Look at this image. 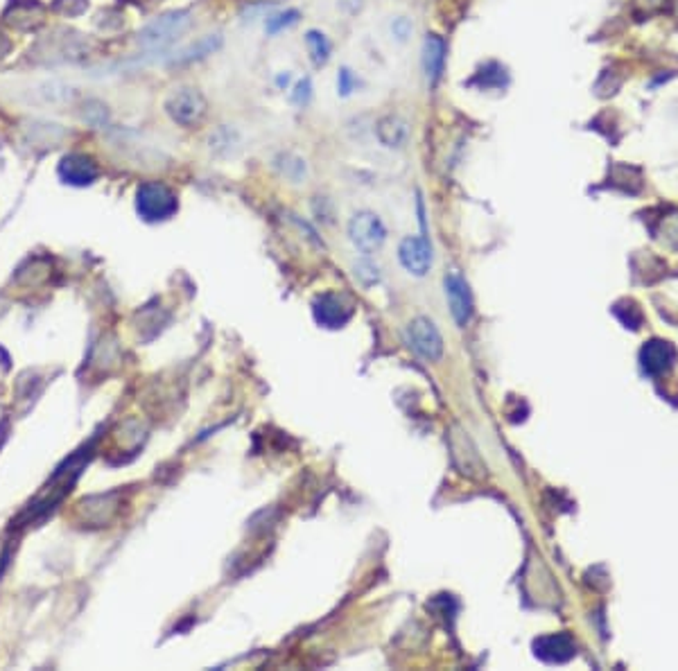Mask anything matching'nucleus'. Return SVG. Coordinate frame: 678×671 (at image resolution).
I'll return each mask as SVG.
<instances>
[{
	"label": "nucleus",
	"instance_id": "nucleus-7",
	"mask_svg": "<svg viewBox=\"0 0 678 671\" xmlns=\"http://www.w3.org/2000/svg\"><path fill=\"white\" fill-rule=\"evenodd\" d=\"M398 258L410 274L425 276L433 267V246L425 237H405L398 246Z\"/></svg>",
	"mask_w": 678,
	"mask_h": 671
},
{
	"label": "nucleus",
	"instance_id": "nucleus-2",
	"mask_svg": "<svg viewBox=\"0 0 678 671\" xmlns=\"http://www.w3.org/2000/svg\"><path fill=\"white\" fill-rule=\"evenodd\" d=\"M136 208L150 222L168 220L177 213V197L163 183H143L136 194Z\"/></svg>",
	"mask_w": 678,
	"mask_h": 671
},
{
	"label": "nucleus",
	"instance_id": "nucleus-15",
	"mask_svg": "<svg viewBox=\"0 0 678 671\" xmlns=\"http://www.w3.org/2000/svg\"><path fill=\"white\" fill-rule=\"evenodd\" d=\"M306 44H308V50H310V55H312V61H315L317 66H321V64H326V61H329L330 41L326 39V35H321V32H317V30H310L306 37Z\"/></svg>",
	"mask_w": 678,
	"mask_h": 671
},
{
	"label": "nucleus",
	"instance_id": "nucleus-12",
	"mask_svg": "<svg viewBox=\"0 0 678 671\" xmlns=\"http://www.w3.org/2000/svg\"><path fill=\"white\" fill-rule=\"evenodd\" d=\"M61 177L75 185H87L93 183V179L98 177V168L91 159H87V156L73 154L66 156V159L61 161Z\"/></svg>",
	"mask_w": 678,
	"mask_h": 671
},
{
	"label": "nucleus",
	"instance_id": "nucleus-8",
	"mask_svg": "<svg viewBox=\"0 0 678 671\" xmlns=\"http://www.w3.org/2000/svg\"><path fill=\"white\" fill-rule=\"evenodd\" d=\"M445 299H448L450 312H453L457 326H466L473 317V297L468 283L457 271L445 276Z\"/></svg>",
	"mask_w": 678,
	"mask_h": 671
},
{
	"label": "nucleus",
	"instance_id": "nucleus-5",
	"mask_svg": "<svg viewBox=\"0 0 678 671\" xmlns=\"http://www.w3.org/2000/svg\"><path fill=\"white\" fill-rule=\"evenodd\" d=\"M349 237L360 251L371 254V251L381 249L382 242L387 240L385 224L373 213H358L349 224Z\"/></svg>",
	"mask_w": 678,
	"mask_h": 671
},
{
	"label": "nucleus",
	"instance_id": "nucleus-16",
	"mask_svg": "<svg viewBox=\"0 0 678 671\" xmlns=\"http://www.w3.org/2000/svg\"><path fill=\"white\" fill-rule=\"evenodd\" d=\"M297 12H287L283 16H276V21H269V32H278L283 26H292V23H297Z\"/></svg>",
	"mask_w": 678,
	"mask_h": 671
},
{
	"label": "nucleus",
	"instance_id": "nucleus-14",
	"mask_svg": "<svg viewBox=\"0 0 678 671\" xmlns=\"http://www.w3.org/2000/svg\"><path fill=\"white\" fill-rule=\"evenodd\" d=\"M220 46H222V37L220 35H206V37H202V39H199L197 44H193L191 47H186V50H183L182 55L177 57V59L179 61L202 59V57L213 55V52H215Z\"/></svg>",
	"mask_w": 678,
	"mask_h": 671
},
{
	"label": "nucleus",
	"instance_id": "nucleus-11",
	"mask_svg": "<svg viewBox=\"0 0 678 671\" xmlns=\"http://www.w3.org/2000/svg\"><path fill=\"white\" fill-rule=\"evenodd\" d=\"M443 64H445L443 39L436 35H428V39H425L423 44V70L430 87H434V84L439 82L441 73H443Z\"/></svg>",
	"mask_w": 678,
	"mask_h": 671
},
{
	"label": "nucleus",
	"instance_id": "nucleus-10",
	"mask_svg": "<svg viewBox=\"0 0 678 671\" xmlns=\"http://www.w3.org/2000/svg\"><path fill=\"white\" fill-rule=\"evenodd\" d=\"M640 362H642L644 373L661 375L672 369V364L676 362V351L670 341L652 340L647 346H644L642 353H640Z\"/></svg>",
	"mask_w": 678,
	"mask_h": 671
},
{
	"label": "nucleus",
	"instance_id": "nucleus-3",
	"mask_svg": "<svg viewBox=\"0 0 678 671\" xmlns=\"http://www.w3.org/2000/svg\"><path fill=\"white\" fill-rule=\"evenodd\" d=\"M407 344L416 351L423 360L436 362L443 355V340H441V332L436 330V326L430 319L416 317L414 321H410L407 326Z\"/></svg>",
	"mask_w": 678,
	"mask_h": 671
},
{
	"label": "nucleus",
	"instance_id": "nucleus-9",
	"mask_svg": "<svg viewBox=\"0 0 678 671\" xmlns=\"http://www.w3.org/2000/svg\"><path fill=\"white\" fill-rule=\"evenodd\" d=\"M536 655L543 663L563 665L570 658H575L577 645L568 633H554V635H543L534 642Z\"/></svg>",
	"mask_w": 678,
	"mask_h": 671
},
{
	"label": "nucleus",
	"instance_id": "nucleus-4",
	"mask_svg": "<svg viewBox=\"0 0 678 671\" xmlns=\"http://www.w3.org/2000/svg\"><path fill=\"white\" fill-rule=\"evenodd\" d=\"M165 111L179 125H197L206 113V100L197 89H179L165 102Z\"/></svg>",
	"mask_w": 678,
	"mask_h": 671
},
{
	"label": "nucleus",
	"instance_id": "nucleus-6",
	"mask_svg": "<svg viewBox=\"0 0 678 671\" xmlns=\"http://www.w3.org/2000/svg\"><path fill=\"white\" fill-rule=\"evenodd\" d=\"M312 314H315V321L319 323V326L338 330V328L346 326V323L350 321L353 310H350L349 303L341 297H338V294L326 292L315 299V303H312Z\"/></svg>",
	"mask_w": 678,
	"mask_h": 671
},
{
	"label": "nucleus",
	"instance_id": "nucleus-13",
	"mask_svg": "<svg viewBox=\"0 0 678 671\" xmlns=\"http://www.w3.org/2000/svg\"><path fill=\"white\" fill-rule=\"evenodd\" d=\"M378 138L385 147H402L410 138V127L402 118L398 116H387L382 118L381 125H378Z\"/></svg>",
	"mask_w": 678,
	"mask_h": 671
},
{
	"label": "nucleus",
	"instance_id": "nucleus-1",
	"mask_svg": "<svg viewBox=\"0 0 678 671\" xmlns=\"http://www.w3.org/2000/svg\"><path fill=\"white\" fill-rule=\"evenodd\" d=\"M191 27V12H170L147 23L139 32V44L147 50L165 47L183 35Z\"/></svg>",
	"mask_w": 678,
	"mask_h": 671
}]
</instances>
